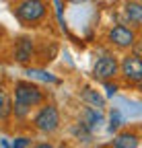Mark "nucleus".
<instances>
[{"label": "nucleus", "mask_w": 142, "mask_h": 148, "mask_svg": "<svg viewBox=\"0 0 142 148\" xmlns=\"http://www.w3.org/2000/svg\"><path fill=\"white\" fill-rule=\"evenodd\" d=\"M62 117H60V111L54 103H43L39 105V109L35 111V115L31 119L33 130H37L41 134H54L60 130Z\"/></svg>", "instance_id": "1"}, {"label": "nucleus", "mask_w": 142, "mask_h": 148, "mask_svg": "<svg viewBox=\"0 0 142 148\" xmlns=\"http://www.w3.org/2000/svg\"><path fill=\"white\" fill-rule=\"evenodd\" d=\"M12 103H19L25 107H39L45 103V92L31 80H16L12 88Z\"/></svg>", "instance_id": "2"}, {"label": "nucleus", "mask_w": 142, "mask_h": 148, "mask_svg": "<svg viewBox=\"0 0 142 148\" xmlns=\"http://www.w3.org/2000/svg\"><path fill=\"white\" fill-rule=\"evenodd\" d=\"M14 16L19 18L21 23L33 27V25L41 23L47 16V4L43 0H21V2L14 6Z\"/></svg>", "instance_id": "3"}, {"label": "nucleus", "mask_w": 142, "mask_h": 148, "mask_svg": "<svg viewBox=\"0 0 142 148\" xmlns=\"http://www.w3.org/2000/svg\"><path fill=\"white\" fill-rule=\"evenodd\" d=\"M119 76V60L111 53H103L93 64V78L99 82L115 80Z\"/></svg>", "instance_id": "4"}, {"label": "nucleus", "mask_w": 142, "mask_h": 148, "mask_svg": "<svg viewBox=\"0 0 142 148\" xmlns=\"http://www.w3.org/2000/svg\"><path fill=\"white\" fill-rule=\"evenodd\" d=\"M136 39H138L136 29L128 27L126 23H117L107 31V43L111 47H115V49H121V51L123 49H132Z\"/></svg>", "instance_id": "5"}, {"label": "nucleus", "mask_w": 142, "mask_h": 148, "mask_svg": "<svg viewBox=\"0 0 142 148\" xmlns=\"http://www.w3.org/2000/svg\"><path fill=\"white\" fill-rule=\"evenodd\" d=\"M119 76L128 84H142V58L136 53H126L119 60Z\"/></svg>", "instance_id": "6"}, {"label": "nucleus", "mask_w": 142, "mask_h": 148, "mask_svg": "<svg viewBox=\"0 0 142 148\" xmlns=\"http://www.w3.org/2000/svg\"><path fill=\"white\" fill-rule=\"evenodd\" d=\"M12 56H14V60L19 64H29L35 58V43H33V39H29V37H21V39L14 43Z\"/></svg>", "instance_id": "7"}, {"label": "nucleus", "mask_w": 142, "mask_h": 148, "mask_svg": "<svg viewBox=\"0 0 142 148\" xmlns=\"http://www.w3.org/2000/svg\"><path fill=\"white\" fill-rule=\"evenodd\" d=\"M123 18L130 23V27L134 29H142V2L138 0H128L123 2Z\"/></svg>", "instance_id": "8"}, {"label": "nucleus", "mask_w": 142, "mask_h": 148, "mask_svg": "<svg viewBox=\"0 0 142 148\" xmlns=\"http://www.w3.org/2000/svg\"><path fill=\"white\" fill-rule=\"evenodd\" d=\"M140 144V136L134 132V130H123V132L115 134L111 140V148H138Z\"/></svg>", "instance_id": "9"}, {"label": "nucleus", "mask_w": 142, "mask_h": 148, "mask_svg": "<svg viewBox=\"0 0 142 148\" xmlns=\"http://www.w3.org/2000/svg\"><path fill=\"white\" fill-rule=\"evenodd\" d=\"M101 121V115H99V111L95 109V107H84L82 109V113H80V117H78V123H82L86 130H95V125Z\"/></svg>", "instance_id": "10"}, {"label": "nucleus", "mask_w": 142, "mask_h": 148, "mask_svg": "<svg viewBox=\"0 0 142 148\" xmlns=\"http://www.w3.org/2000/svg\"><path fill=\"white\" fill-rule=\"evenodd\" d=\"M80 97H82V101L84 103H88V107H95V109H101V107H105V99L99 95L97 90H93V88H82V92H80Z\"/></svg>", "instance_id": "11"}, {"label": "nucleus", "mask_w": 142, "mask_h": 148, "mask_svg": "<svg viewBox=\"0 0 142 148\" xmlns=\"http://www.w3.org/2000/svg\"><path fill=\"white\" fill-rule=\"evenodd\" d=\"M12 115V99L6 92H0V119H8Z\"/></svg>", "instance_id": "12"}, {"label": "nucleus", "mask_w": 142, "mask_h": 148, "mask_svg": "<svg viewBox=\"0 0 142 148\" xmlns=\"http://www.w3.org/2000/svg\"><path fill=\"white\" fill-rule=\"evenodd\" d=\"M31 138L29 136H19V138H14L12 140V148H31Z\"/></svg>", "instance_id": "13"}, {"label": "nucleus", "mask_w": 142, "mask_h": 148, "mask_svg": "<svg viewBox=\"0 0 142 148\" xmlns=\"http://www.w3.org/2000/svg\"><path fill=\"white\" fill-rule=\"evenodd\" d=\"M132 53H136L138 58H142V37H138V39L134 41V45H132V49H130Z\"/></svg>", "instance_id": "14"}, {"label": "nucleus", "mask_w": 142, "mask_h": 148, "mask_svg": "<svg viewBox=\"0 0 142 148\" xmlns=\"http://www.w3.org/2000/svg\"><path fill=\"white\" fill-rule=\"evenodd\" d=\"M117 127H119V113L113 111L111 113V123H109V132H113V130H117Z\"/></svg>", "instance_id": "15"}, {"label": "nucleus", "mask_w": 142, "mask_h": 148, "mask_svg": "<svg viewBox=\"0 0 142 148\" xmlns=\"http://www.w3.org/2000/svg\"><path fill=\"white\" fill-rule=\"evenodd\" d=\"M103 84H105V88H107V95H109V97H111V95H115V92H117V88H119V86H117L115 82H111V80L103 82Z\"/></svg>", "instance_id": "16"}, {"label": "nucleus", "mask_w": 142, "mask_h": 148, "mask_svg": "<svg viewBox=\"0 0 142 148\" xmlns=\"http://www.w3.org/2000/svg\"><path fill=\"white\" fill-rule=\"evenodd\" d=\"M31 148H56L51 142H35V144H31Z\"/></svg>", "instance_id": "17"}, {"label": "nucleus", "mask_w": 142, "mask_h": 148, "mask_svg": "<svg viewBox=\"0 0 142 148\" xmlns=\"http://www.w3.org/2000/svg\"><path fill=\"white\" fill-rule=\"evenodd\" d=\"M66 2H70V4H80V2H86V0H66Z\"/></svg>", "instance_id": "18"}, {"label": "nucleus", "mask_w": 142, "mask_h": 148, "mask_svg": "<svg viewBox=\"0 0 142 148\" xmlns=\"http://www.w3.org/2000/svg\"><path fill=\"white\" fill-rule=\"evenodd\" d=\"M99 148H111V146H99Z\"/></svg>", "instance_id": "19"}, {"label": "nucleus", "mask_w": 142, "mask_h": 148, "mask_svg": "<svg viewBox=\"0 0 142 148\" xmlns=\"http://www.w3.org/2000/svg\"><path fill=\"white\" fill-rule=\"evenodd\" d=\"M140 2H142V0H140Z\"/></svg>", "instance_id": "20"}]
</instances>
